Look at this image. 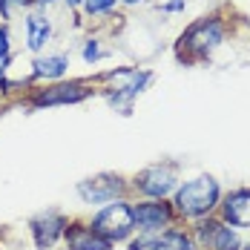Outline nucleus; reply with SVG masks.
Returning a JSON list of instances; mask_svg holds the SVG:
<instances>
[{
    "label": "nucleus",
    "mask_w": 250,
    "mask_h": 250,
    "mask_svg": "<svg viewBox=\"0 0 250 250\" xmlns=\"http://www.w3.org/2000/svg\"><path fill=\"white\" fill-rule=\"evenodd\" d=\"M216 201H219V184H216L210 175H201V178L184 184V187L178 190L175 207H178V213H184V216H201V213H207Z\"/></svg>",
    "instance_id": "nucleus-1"
},
{
    "label": "nucleus",
    "mask_w": 250,
    "mask_h": 250,
    "mask_svg": "<svg viewBox=\"0 0 250 250\" xmlns=\"http://www.w3.org/2000/svg\"><path fill=\"white\" fill-rule=\"evenodd\" d=\"M69 3H81V0H69Z\"/></svg>",
    "instance_id": "nucleus-21"
},
{
    "label": "nucleus",
    "mask_w": 250,
    "mask_h": 250,
    "mask_svg": "<svg viewBox=\"0 0 250 250\" xmlns=\"http://www.w3.org/2000/svg\"><path fill=\"white\" fill-rule=\"evenodd\" d=\"M35 242H38V248H52L55 245V239L66 230V222L58 216V213H49V216H43V219H38L35 225Z\"/></svg>",
    "instance_id": "nucleus-8"
},
{
    "label": "nucleus",
    "mask_w": 250,
    "mask_h": 250,
    "mask_svg": "<svg viewBox=\"0 0 250 250\" xmlns=\"http://www.w3.org/2000/svg\"><path fill=\"white\" fill-rule=\"evenodd\" d=\"M83 95H86V89L78 86V83H72V86H55V89H49V92L38 95L35 104H38V106H49V104H72V101H81Z\"/></svg>",
    "instance_id": "nucleus-10"
},
{
    "label": "nucleus",
    "mask_w": 250,
    "mask_h": 250,
    "mask_svg": "<svg viewBox=\"0 0 250 250\" xmlns=\"http://www.w3.org/2000/svg\"><path fill=\"white\" fill-rule=\"evenodd\" d=\"M69 248L72 250H109V242L101 239L98 233H92V230L78 227V230L69 233Z\"/></svg>",
    "instance_id": "nucleus-11"
},
{
    "label": "nucleus",
    "mask_w": 250,
    "mask_h": 250,
    "mask_svg": "<svg viewBox=\"0 0 250 250\" xmlns=\"http://www.w3.org/2000/svg\"><path fill=\"white\" fill-rule=\"evenodd\" d=\"M132 250H193L190 239H184L181 233H164V236H155V239H141L135 242Z\"/></svg>",
    "instance_id": "nucleus-9"
},
{
    "label": "nucleus",
    "mask_w": 250,
    "mask_h": 250,
    "mask_svg": "<svg viewBox=\"0 0 250 250\" xmlns=\"http://www.w3.org/2000/svg\"><path fill=\"white\" fill-rule=\"evenodd\" d=\"M112 6H115V0H86V12H89V15L106 12V9H112Z\"/></svg>",
    "instance_id": "nucleus-15"
},
{
    "label": "nucleus",
    "mask_w": 250,
    "mask_h": 250,
    "mask_svg": "<svg viewBox=\"0 0 250 250\" xmlns=\"http://www.w3.org/2000/svg\"><path fill=\"white\" fill-rule=\"evenodd\" d=\"M124 3H141V0H124Z\"/></svg>",
    "instance_id": "nucleus-20"
},
{
    "label": "nucleus",
    "mask_w": 250,
    "mask_h": 250,
    "mask_svg": "<svg viewBox=\"0 0 250 250\" xmlns=\"http://www.w3.org/2000/svg\"><path fill=\"white\" fill-rule=\"evenodd\" d=\"M225 219L233 227H250V190H239L225 201Z\"/></svg>",
    "instance_id": "nucleus-7"
},
{
    "label": "nucleus",
    "mask_w": 250,
    "mask_h": 250,
    "mask_svg": "<svg viewBox=\"0 0 250 250\" xmlns=\"http://www.w3.org/2000/svg\"><path fill=\"white\" fill-rule=\"evenodd\" d=\"M46 38H49V23H46L43 18L32 15V18H29V49L38 52L46 43Z\"/></svg>",
    "instance_id": "nucleus-13"
},
{
    "label": "nucleus",
    "mask_w": 250,
    "mask_h": 250,
    "mask_svg": "<svg viewBox=\"0 0 250 250\" xmlns=\"http://www.w3.org/2000/svg\"><path fill=\"white\" fill-rule=\"evenodd\" d=\"M98 58H101L98 43H95V41H89V43H86V49H83V61H89V63H92V61H98Z\"/></svg>",
    "instance_id": "nucleus-16"
},
{
    "label": "nucleus",
    "mask_w": 250,
    "mask_h": 250,
    "mask_svg": "<svg viewBox=\"0 0 250 250\" xmlns=\"http://www.w3.org/2000/svg\"><path fill=\"white\" fill-rule=\"evenodd\" d=\"M41 3H49V0H41Z\"/></svg>",
    "instance_id": "nucleus-22"
},
{
    "label": "nucleus",
    "mask_w": 250,
    "mask_h": 250,
    "mask_svg": "<svg viewBox=\"0 0 250 250\" xmlns=\"http://www.w3.org/2000/svg\"><path fill=\"white\" fill-rule=\"evenodd\" d=\"M213 250H239V236L230 227H219L213 236Z\"/></svg>",
    "instance_id": "nucleus-14"
},
{
    "label": "nucleus",
    "mask_w": 250,
    "mask_h": 250,
    "mask_svg": "<svg viewBox=\"0 0 250 250\" xmlns=\"http://www.w3.org/2000/svg\"><path fill=\"white\" fill-rule=\"evenodd\" d=\"M216 230H219L216 222H204V225H201V236H204V239H207V236H216Z\"/></svg>",
    "instance_id": "nucleus-17"
},
{
    "label": "nucleus",
    "mask_w": 250,
    "mask_h": 250,
    "mask_svg": "<svg viewBox=\"0 0 250 250\" xmlns=\"http://www.w3.org/2000/svg\"><path fill=\"white\" fill-rule=\"evenodd\" d=\"M173 184H175V175L167 167H152V170H147V173L138 178V187L147 196H152V199H164L173 190Z\"/></svg>",
    "instance_id": "nucleus-6"
},
{
    "label": "nucleus",
    "mask_w": 250,
    "mask_h": 250,
    "mask_svg": "<svg viewBox=\"0 0 250 250\" xmlns=\"http://www.w3.org/2000/svg\"><path fill=\"white\" fill-rule=\"evenodd\" d=\"M6 52H9V35L0 32V58H6Z\"/></svg>",
    "instance_id": "nucleus-18"
},
{
    "label": "nucleus",
    "mask_w": 250,
    "mask_h": 250,
    "mask_svg": "<svg viewBox=\"0 0 250 250\" xmlns=\"http://www.w3.org/2000/svg\"><path fill=\"white\" fill-rule=\"evenodd\" d=\"M132 227H135L132 207L124 204V201H118V204L104 207L98 216H95V222H92V233H98L101 239H106V242H121V239L129 236Z\"/></svg>",
    "instance_id": "nucleus-2"
},
{
    "label": "nucleus",
    "mask_w": 250,
    "mask_h": 250,
    "mask_svg": "<svg viewBox=\"0 0 250 250\" xmlns=\"http://www.w3.org/2000/svg\"><path fill=\"white\" fill-rule=\"evenodd\" d=\"M245 250H250V248H245Z\"/></svg>",
    "instance_id": "nucleus-23"
},
{
    "label": "nucleus",
    "mask_w": 250,
    "mask_h": 250,
    "mask_svg": "<svg viewBox=\"0 0 250 250\" xmlns=\"http://www.w3.org/2000/svg\"><path fill=\"white\" fill-rule=\"evenodd\" d=\"M81 196L92 204L115 199V193L121 190V178L118 175H101V178H89V181H81Z\"/></svg>",
    "instance_id": "nucleus-4"
},
{
    "label": "nucleus",
    "mask_w": 250,
    "mask_h": 250,
    "mask_svg": "<svg viewBox=\"0 0 250 250\" xmlns=\"http://www.w3.org/2000/svg\"><path fill=\"white\" fill-rule=\"evenodd\" d=\"M219 41H222V23H219V21H204V23L193 26L181 43H187L190 49L199 52V55H207Z\"/></svg>",
    "instance_id": "nucleus-3"
},
{
    "label": "nucleus",
    "mask_w": 250,
    "mask_h": 250,
    "mask_svg": "<svg viewBox=\"0 0 250 250\" xmlns=\"http://www.w3.org/2000/svg\"><path fill=\"white\" fill-rule=\"evenodd\" d=\"M132 219H135V227H141V230H161V227L170 222V210H167V204H158V201H147V204H138V207H132Z\"/></svg>",
    "instance_id": "nucleus-5"
},
{
    "label": "nucleus",
    "mask_w": 250,
    "mask_h": 250,
    "mask_svg": "<svg viewBox=\"0 0 250 250\" xmlns=\"http://www.w3.org/2000/svg\"><path fill=\"white\" fill-rule=\"evenodd\" d=\"M3 69H6V58H0V75H3Z\"/></svg>",
    "instance_id": "nucleus-19"
},
{
    "label": "nucleus",
    "mask_w": 250,
    "mask_h": 250,
    "mask_svg": "<svg viewBox=\"0 0 250 250\" xmlns=\"http://www.w3.org/2000/svg\"><path fill=\"white\" fill-rule=\"evenodd\" d=\"M66 72V58L63 55H52L43 61H35V75L38 78H58Z\"/></svg>",
    "instance_id": "nucleus-12"
}]
</instances>
